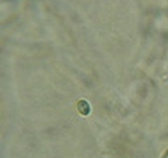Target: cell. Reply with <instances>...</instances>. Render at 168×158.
I'll return each instance as SVG.
<instances>
[{"instance_id": "cell-1", "label": "cell", "mask_w": 168, "mask_h": 158, "mask_svg": "<svg viewBox=\"0 0 168 158\" xmlns=\"http://www.w3.org/2000/svg\"><path fill=\"white\" fill-rule=\"evenodd\" d=\"M77 109H78V112L81 115H88L90 114V105H88V102L87 101H78V104H77Z\"/></svg>"}]
</instances>
